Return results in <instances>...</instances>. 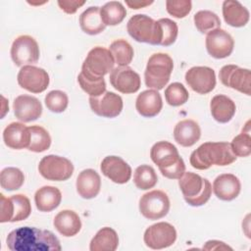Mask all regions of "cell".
I'll list each match as a JSON object with an SVG mask.
<instances>
[{
	"label": "cell",
	"mask_w": 251,
	"mask_h": 251,
	"mask_svg": "<svg viewBox=\"0 0 251 251\" xmlns=\"http://www.w3.org/2000/svg\"><path fill=\"white\" fill-rule=\"evenodd\" d=\"M12 251H60V240L50 230L34 226H21L12 230L6 238Z\"/></svg>",
	"instance_id": "obj_1"
},
{
	"label": "cell",
	"mask_w": 251,
	"mask_h": 251,
	"mask_svg": "<svg viewBox=\"0 0 251 251\" xmlns=\"http://www.w3.org/2000/svg\"><path fill=\"white\" fill-rule=\"evenodd\" d=\"M228 142H205L195 149L189 158L190 165L197 170H207L213 165L227 166L236 160Z\"/></svg>",
	"instance_id": "obj_2"
},
{
	"label": "cell",
	"mask_w": 251,
	"mask_h": 251,
	"mask_svg": "<svg viewBox=\"0 0 251 251\" xmlns=\"http://www.w3.org/2000/svg\"><path fill=\"white\" fill-rule=\"evenodd\" d=\"M150 157L167 178L178 179L185 172V164L176 147L169 141L155 143L150 150Z\"/></svg>",
	"instance_id": "obj_3"
},
{
	"label": "cell",
	"mask_w": 251,
	"mask_h": 251,
	"mask_svg": "<svg viewBox=\"0 0 251 251\" xmlns=\"http://www.w3.org/2000/svg\"><path fill=\"white\" fill-rule=\"evenodd\" d=\"M178 186L185 202L193 207H199L206 204L212 194V185L210 181L191 172H184L178 178Z\"/></svg>",
	"instance_id": "obj_4"
},
{
	"label": "cell",
	"mask_w": 251,
	"mask_h": 251,
	"mask_svg": "<svg viewBox=\"0 0 251 251\" xmlns=\"http://www.w3.org/2000/svg\"><path fill=\"white\" fill-rule=\"evenodd\" d=\"M174 69V62L170 55L166 53L153 54L144 72L145 84L149 88L161 90L169 82Z\"/></svg>",
	"instance_id": "obj_5"
},
{
	"label": "cell",
	"mask_w": 251,
	"mask_h": 251,
	"mask_svg": "<svg viewBox=\"0 0 251 251\" xmlns=\"http://www.w3.org/2000/svg\"><path fill=\"white\" fill-rule=\"evenodd\" d=\"M126 29L128 34L137 42L161 45L162 29L160 24L147 15L132 16L127 22Z\"/></svg>",
	"instance_id": "obj_6"
},
{
	"label": "cell",
	"mask_w": 251,
	"mask_h": 251,
	"mask_svg": "<svg viewBox=\"0 0 251 251\" xmlns=\"http://www.w3.org/2000/svg\"><path fill=\"white\" fill-rule=\"evenodd\" d=\"M115 61L109 49L96 46L92 48L81 66V74L87 77L100 78L112 72Z\"/></svg>",
	"instance_id": "obj_7"
},
{
	"label": "cell",
	"mask_w": 251,
	"mask_h": 251,
	"mask_svg": "<svg viewBox=\"0 0 251 251\" xmlns=\"http://www.w3.org/2000/svg\"><path fill=\"white\" fill-rule=\"evenodd\" d=\"M1 206V223H15L24 221L29 217L31 213V205L29 199L24 194H16L9 198L3 193L0 194Z\"/></svg>",
	"instance_id": "obj_8"
},
{
	"label": "cell",
	"mask_w": 251,
	"mask_h": 251,
	"mask_svg": "<svg viewBox=\"0 0 251 251\" xmlns=\"http://www.w3.org/2000/svg\"><path fill=\"white\" fill-rule=\"evenodd\" d=\"M38 171L39 174L48 180L64 181L73 176L74 165L65 157L47 155L40 160Z\"/></svg>",
	"instance_id": "obj_9"
},
{
	"label": "cell",
	"mask_w": 251,
	"mask_h": 251,
	"mask_svg": "<svg viewBox=\"0 0 251 251\" xmlns=\"http://www.w3.org/2000/svg\"><path fill=\"white\" fill-rule=\"evenodd\" d=\"M170 211V199L162 190H152L139 199V212L148 220L164 218Z\"/></svg>",
	"instance_id": "obj_10"
},
{
	"label": "cell",
	"mask_w": 251,
	"mask_h": 251,
	"mask_svg": "<svg viewBox=\"0 0 251 251\" xmlns=\"http://www.w3.org/2000/svg\"><path fill=\"white\" fill-rule=\"evenodd\" d=\"M39 55V46L36 40L30 35H20L12 44L11 58L18 67L37 63Z\"/></svg>",
	"instance_id": "obj_11"
},
{
	"label": "cell",
	"mask_w": 251,
	"mask_h": 251,
	"mask_svg": "<svg viewBox=\"0 0 251 251\" xmlns=\"http://www.w3.org/2000/svg\"><path fill=\"white\" fill-rule=\"evenodd\" d=\"M143 240L145 245L151 249H164L175 243L176 240V230L171 224L160 222L146 228Z\"/></svg>",
	"instance_id": "obj_12"
},
{
	"label": "cell",
	"mask_w": 251,
	"mask_h": 251,
	"mask_svg": "<svg viewBox=\"0 0 251 251\" xmlns=\"http://www.w3.org/2000/svg\"><path fill=\"white\" fill-rule=\"evenodd\" d=\"M221 82L243 94H251V74L250 70L239 68L236 65H226L219 73Z\"/></svg>",
	"instance_id": "obj_13"
},
{
	"label": "cell",
	"mask_w": 251,
	"mask_h": 251,
	"mask_svg": "<svg viewBox=\"0 0 251 251\" xmlns=\"http://www.w3.org/2000/svg\"><path fill=\"white\" fill-rule=\"evenodd\" d=\"M19 85L32 93H41L49 85V75L42 69L32 65L24 66L21 68L18 76Z\"/></svg>",
	"instance_id": "obj_14"
},
{
	"label": "cell",
	"mask_w": 251,
	"mask_h": 251,
	"mask_svg": "<svg viewBox=\"0 0 251 251\" xmlns=\"http://www.w3.org/2000/svg\"><path fill=\"white\" fill-rule=\"evenodd\" d=\"M184 78L188 86L199 94H207L216 86L215 71L209 67H192L185 73Z\"/></svg>",
	"instance_id": "obj_15"
},
{
	"label": "cell",
	"mask_w": 251,
	"mask_h": 251,
	"mask_svg": "<svg viewBox=\"0 0 251 251\" xmlns=\"http://www.w3.org/2000/svg\"><path fill=\"white\" fill-rule=\"evenodd\" d=\"M109 79L116 90L125 94L135 93L141 85L139 75L128 66L114 68Z\"/></svg>",
	"instance_id": "obj_16"
},
{
	"label": "cell",
	"mask_w": 251,
	"mask_h": 251,
	"mask_svg": "<svg viewBox=\"0 0 251 251\" xmlns=\"http://www.w3.org/2000/svg\"><path fill=\"white\" fill-rule=\"evenodd\" d=\"M89 105L97 116L110 119L119 116L124 107L122 97L112 91H105L99 96L89 97Z\"/></svg>",
	"instance_id": "obj_17"
},
{
	"label": "cell",
	"mask_w": 251,
	"mask_h": 251,
	"mask_svg": "<svg viewBox=\"0 0 251 251\" xmlns=\"http://www.w3.org/2000/svg\"><path fill=\"white\" fill-rule=\"evenodd\" d=\"M206 49L208 53L216 59H224L228 57L234 47L232 36L222 28H216L207 33Z\"/></svg>",
	"instance_id": "obj_18"
},
{
	"label": "cell",
	"mask_w": 251,
	"mask_h": 251,
	"mask_svg": "<svg viewBox=\"0 0 251 251\" xmlns=\"http://www.w3.org/2000/svg\"><path fill=\"white\" fill-rule=\"evenodd\" d=\"M100 169L105 176L118 184L126 183L131 177L130 166L118 156L105 157L101 162Z\"/></svg>",
	"instance_id": "obj_19"
},
{
	"label": "cell",
	"mask_w": 251,
	"mask_h": 251,
	"mask_svg": "<svg viewBox=\"0 0 251 251\" xmlns=\"http://www.w3.org/2000/svg\"><path fill=\"white\" fill-rule=\"evenodd\" d=\"M14 114L18 120L23 123H29L40 118L42 114V105L40 101L30 95H19L13 103Z\"/></svg>",
	"instance_id": "obj_20"
},
{
	"label": "cell",
	"mask_w": 251,
	"mask_h": 251,
	"mask_svg": "<svg viewBox=\"0 0 251 251\" xmlns=\"http://www.w3.org/2000/svg\"><path fill=\"white\" fill-rule=\"evenodd\" d=\"M212 188L219 199L231 201L239 195L241 184L236 176L232 174H223L215 178Z\"/></svg>",
	"instance_id": "obj_21"
},
{
	"label": "cell",
	"mask_w": 251,
	"mask_h": 251,
	"mask_svg": "<svg viewBox=\"0 0 251 251\" xmlns=\"http://www.w3.org/2000/svg\"><path fill=\"white\" fill-rule=\"evenodd\" d=\"M3 140L5 145L12 149L27 148L30 141L29 127L22 123H11L3 131Z\"/></svg>",
	"instance_id": "obj_22"
},
{
	"label": "cell",
	"mask_w": 251,
	"mask_h": 251,
	"mask_svg": "<svg viewBox=\"0 0 251 251\" xmlns=\"http://www.w3.org/2000/svg\"><path fill=\"white\" fill-rule=\"evenodd\" d=\"M76 192L83 199H92L98 195L101 188V178L98 173L92 169H86L79 173L75 182Z\"/></svg>",
	"instance_id": "obj_23"
},
{
	"label": "cell",
	"mask_w": 251,
	"mask_h": 251,
	"mask_svg": "<svg viewBox=\"0 0 251 251\" xmlns=\"http://www.w3.org/2000/svg\"><path fill=\"white\" fill-rule=\"evenodd\" d=\"M135 108L142 117L153 118L157 116L163 108L162 97L158 90L147 89L138 94L135 101Z\"/></svg>",
	"instance_id": "obj_24"
},
{
	"label": "cell",
	"mask_w": 251,
	"mask_h": 251,
	"mask_svg": "<svg viewBox=\"0 0 251 251\" xmlns=\"http://www.w3.org/2000/svg\"><path fill=\"white\" fill-rule=\"evenodd\" d=\"M201 136L199 125L193 120H182L174 128V138L179 145L190 147L194 145Z\"/></svg>",
	"instance_id": "obj_25"
},
{
	"label": "cell",
	"mask_w": 251,
	"mask_h": 251,
	"mask_svg": "<svg viewBox=\"0 0 251 251\" xmlns=\"http://www.w3.org/2000/svg\"><path fill=\"white\" fill-rule=\"evenodd\" d=\"M223 16L225 22L233 27L246 25L250 18L247 8L236 0H226L223 2Z\"/></svg>",
	"instance_id": "obj_26"
},
{
	"label": "cell",
	"mask_w": 251,
	"mask_h": 251,
	"mask_svg": "<svg viewBox=\"0 0 251 251\" xmlns=\"http://www.w3.org/2000/svg\"><path fill=\"white\" fill-rule=\"evenodd\" d=\"M53 225L58 232L66 237L75 236L81 228L80 218L73 210H63L59 212L54 218Z\"/></svg>",
	"instance_id": "obj_27"
},
{
	"label": "cell",
	"mask_w": 251,
	"mask_h": 251,
	"mask_svg": "<svg viewBox=\"0 0 251 251\" xmlns=\"http://www.w3.org/2000/svg\"><path fill=\"white\" fill-rule=\"evenodd\" d=\"M211 115L215 121L221 124L228 123L236 111L235 103L227 96L223 94L215 95L210 102Z\"/></svg>",
	"instance_id": "obj_28"
},
{
	"label": "cell",
	"mask_w": 251,
	"mask_h": 251,
	"mask_svg": "<svg viewBox=\"0 0 251 251\" xmlns=\"http://www.w3.org/2000/svg\"><path fill=\"white\" fill-rule=\"evenodd\" d=\"M62 201L61 191L51 185H45L37 189L34 194V202L40 212H51L55 210Z\"/></svg>",
	"instance_id": "obj_29"
},
{
	"label": "cell",
	"mask_w": 251,
	"mask_h": 251,
	"mask_svg": "<svg viewBox=\"0 0 251 251\" xmlns=\"http://www.w3.org/2000/svg\"><path fill=\"white\" fill-rule=\"evenodd\" d=\"M79 25L83 32L89 35H96L104 31V25L100 16V7L92 6L87 8L79 16Z\"/></svg>",
	"instance_id": "obj_30"
},
{
	"label": "cell",
	"mask_w": 251,
	"mask_h": 251,
	"mask_svg": "<svg viewBox=\"0 0 251 251\" xmlns=\"http://www.w3.org/2000/svg\"><path fill=\"white\" fill-rule=\"evenodd\" d=\"M119 246V236L109 226L99 229L90 241V251H115Z\"/></svg>",
	"instance_id": "obj_31"
},
{
	"label": "cell",
	"mask_w": 251,
	"mask_h": 251,
	"mask_svg": "<svg viewBox=\"0 0 251 251\" xmlns=\"http://www.w3.org/2000/svg\"><path fill=\"white\" fill-rule=\"evenodd\" d=\"M100 16L106 26L117 25L124 21L126 11L121 2L110 1L100 8Z\"/></svg>",
	"instance_id": "obj_32"
},
{
	"label": "cell",
	"mask_w": 251,
	"mask_h": 251,
	"mask_svg": "<svg viewBox=\"0 0 251 251\" xmlns=\"http://www.w3.org/2000/svg\"><path fill=\"white\" fill-rule=\"evenodd\" d=\"M115 63L119 67L128 66L133 59V48L125 39H117L113 41L109 48Z\"/></svg>",
	"instance_id": "obj_33"
},
{
	"label": "cell",
	"mask_w": 251,
	"mask_h": 251,
	"mask_svg": "<svg viewBox=\"0 0 251 251\" xmlns=\"http://www.w3.org/2000/svg\"><path fill=\"white\" fill-rule=\"evenodd\" d=\"M28 127L30 131V141L27 149L35 153L46 151L51 145L49 132L40 126H31Z\"/></svg>",
	"instance_id": "obj_34"
},
{
	"label": "cell",
	"mask_w": 251,
	"mask_h": 251,
	"mask_svg": "<svg viewBox=\"0 0 251 251\" xmlns=\"http://www.w3.org/2000/svg\"><path fill=\"white\" fill-rule=\"evenodd\" d=\"M158 181L155 170L149 165L138 166L133 175V182L138 189L147 190L153 188Z\"/></svg>",
	"instance_id": "obj_35"
},
{
	"label": "cell",
	"mask_w": 251,
	"mask_h": 251,
	"mask_svg": "<svg viewBox=\"0 0 251 251\" xmlns=\"http://www.w3.org/2000/svg\"><path fill=\"white\" fill-rule=\"evenodd\" d=\"M194 25L201 33H208L211 30L220 28L221 20L217 14L212 11H198L193 17Z\"/></svg>",
	"instance_id": "obj_36"
},
{
	"label": "cell",
	"mask_w": 251,
	"mask_h": 251,
	"mask_svg": "<svg viewBox=\"0 0 251 251\" xmlns=\"http://www.w3.org/2000/svg\"><path fill=\"white\" fill-rule=\"evenodd\" d=\"M25 182L24 173L14 167H8L1 171L0 174V184L1 187L8 190L13 191L22 187Z\"/></svg>",
	"instance_id": "obj_37"
},
{
	"label": "cell",
	"mask_w": 251,
	"mask_h": 251,
	"mask_svg": "<svg viewBox=\"0 0 251 251\" xmlns=\"http://www.w3.org/2000/svg\"><path fill=\"white\" fill-rule=\"evenodd\" d=\"M165 98L169 105L173 107H177L187 102L189 98V93L183 84L179 82H173L166 88Z\"/></svg>",
	"instance_id": "obj_38"
},
{
	"label": "cell",
	"mask_w": 251,
	"mask_h": 251,
	"mask_svg": "<svg viewBox=\"0 0 251 251\" xmlns=\"http://www.w3.org/2000/svg\"><path fill=\"white\" fill-rule=\"evenodd\" d=\"M77 81L81 87V89L86 92L89 97L99 96L106 91V82L104 77L100 78H92L83 75L79 73L77 76Z\"/></svg>",
	"instance_id": "obj_39"
},
{
	"label": "cell",
	"mask_w": 251,
	"mask_h": 251,
	"mask_svg": "<svg viewBox=\"0 0 251 251\" xmlns=\"http://www.w3.org/2000/svg\"><path fill=\"white\" fill-rule=\"evenodd\" d=\"M45 105L53 113L64 112L69 104L68 95L61 90H52L45 96Z\"/></svg>",
	"instance_id": "obj_40"
},
{
	"label": "cell",
	"mask_w": 251,
	"mask_h": 251,
	"mask_svg": "<svg viewBox=\"0 0 251 251\" xmlns=\"http://www.w3.org/2000/svg\"><path fill=\"white\" fill-rule=\"evenodd\" d=\"M158 23L160 24L161 29H162V46H170L174 44L176 40L177 33H178V27L176 22H174L171 19L163 18L158 20Z\"/></svg>",
	"instance_id": "obj_41"
},
{
	"label": "cell",
	"mask_w": 251,
	"mask_h": 251,
	"mask_svg": "<svg viewBox=\"0 0 251 251\" xmlns=\"http://www.w3.org/2000/svg\"><path fill=\"white\" fill-rule=\"evenodd\" d=\"M233 154L236 157H248L251 154V136L249 132H244L233 137L229 143Z\"/></svg>",
	"instance_id": "obj_42"
},
{
	"label": "cell",
	"mask_w": 251,
	"mask_h": 251,
	"mask_svg": "<svg viewBox=\"0 0 251 251\" xmlns=\"http://www.w3.org/2000/svg\"><path fill=\"white\" fill-rule=\"evenodd\" d=\"M192 8V3L189 0H178V1H166V9L167 12L176 18L182 19L189 14Z\"/></svg>",
	"instance_id": "obj_43"
},
{
	"label": "cell",
	"mask_w": 251,
	"mask_h": 251,
	"mask_svg": "<svg viewBox=\"0 0 251 251\" xmlns=\"http://www.w3.org/2000/svg\"><path fill=\"white\" fill-rule=\"evenodd\" d=\"M85 4V1H71V0H59L58 5L62 11L67 14H75L78 8Z\"/></svg>",
	"instance_id": "obj_44"
},
{
	"label": "cell",
	"mask_w": 251,
	"mask_h": 251,
	"mask_svg": "<svg viewBox=\"0 0 251 251\" xmlns=\"http://www.w3.org/2000/svg\"><path fill=\"white\" fill-rule=\"evenodd\" d=\"M203 249L205 250H217V249H229L231 250V248L227 245L225 244V242L223 241H219V240H209L206 242V244L203 246Z\"/></svg>",
	"instance_id": "obj_45"
},
{
	"label": "cell",
	"mask_w": 251,
	"mask_h": 251,
	"mask_svg": "<svg viewBox=\"0 0 251 251\" xmlns=\"http://www.w3.org/2000/svg\"><path fill=\"white\" fill-rule=\"evenodd\" d=\"M153 1H126V4L130 8V9H140V8H145L149 5H151Z\"/></svg>",
	"instance_id": "obj_46"
}]
</instances>
